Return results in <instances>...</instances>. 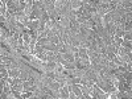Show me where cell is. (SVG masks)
I'll return each mask as SVG.
<instances>
[{"instance_id":"1","label":"cell","mask_w":132,"mask_h":99,"mask_svg":"<svg viewBox=\"0 0 132 99\" xmlns=\"http://www.w3.org/2000/svg\"><path fill=\"white\" fill-rule=\"evenodd\" d=\"M69 89L74 93V95H75V96H79V98H82V96H83V95H82L81 89H79V87H77V86H75V83H73L71 86H69Z\"/></svg>"},{"instance_id":"2","label":"cell","mask_w":132,"mask_h":99,"mask_svg":"<svg viewBox=\"0 0 132 99\" xmlns=\"http://www.w3.org/2000/svg\"><path fill=\"white\" fill-rule=\"evenodd\" d=\"M8 73H9V77H13V78H17V77L21 74V71H20V70H17V69H13V68L11 69Z\"/></svg>"}]
</instances>
